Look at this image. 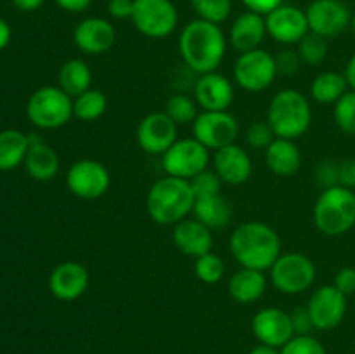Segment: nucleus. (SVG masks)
Here are the masks:
<instances>
[{
	"label": "nucleus",
	"mask_w": 355,
	"mask_h": 354,
	"mask_svg": "<svg viewBox=\"0 0 355 354\" xmlns=\"http://www.w3.org/2000/svg\"><path fill=\"white\" fill-rule=\"evenodd\" d=\"M227 51V38L220 24L193 19L179 35V52L184 65L196 75L217 71Z\"/></svg>",
	"instance_id": "f257e3e1"
},
{
	"label": "nucleus",
	"mask_w": 355,
	"mask_h": 354,
	"mask_svg": "<svg viewBox=\"0 0 355 354\" xmlns=\"http://www.w3.org/2000/svg\"><path fill=\"white\" fill-rule=\"evenodd\" d=\"M229 248L241 267L269 271L281 255V238L266 222L248 221L232 231Z\"/></svg>",
	"instance_id": "f03ea898"
},
{
	"label": "nucleus",
	"mask_w": 355,
	"mask_h": 354,
	"mask_svg": "<svg viewBox=\"0 0 355 354\" xmlns=\"http://www.w3.org/2000/svg\"><path fill=\"white\" fill-rule=\"evenodd\" d=\"M196 196L189 180L166 176L156 180L146 196V210L151 221L162 226H175L193 214Z\"/></svg>",
	"instance_id": "7ed1b4c3"
},
{
	"label": "nucleus",
	"mask_w": 355,
	"mask_h": 354,
	"mask_svg": "<svg viewBox=\"0 0 355 354\" xmlns=\"http://www.w3.org/2000/svg\"><path fill=\"white\" fill-rule=\"evenodd\" d=\"M267 121L272 127L276 137L297 141L312 124L311 103L300 90H279L274 94L267 108Z\"/></svg>",
	"instance_id": "20e7f679"
},
{
	"label": "nucleus",
	"mask_w": 355,
	"mask_h": 354,
	"mask_svg": "<svg viewBox=\"0 0 355 354\" xmlns=\"http://www.w3.org/2000/svg\"><path fill=\"white\" fill-rule=\"evenodd\" d=\"M312 217L324 236L347 235L355 226V193L343 186L326 187L315 200Z\"/></svg>",
	"instance_id": "39448f33"
},
{
	"label": "nucleus",
	"mask_w": 355,
	"mask_h": 354,
	"mask_svg": "<svg viewBox=\"0 0 355 354\" xmlns=\"http://www.w3.org/2000/svg\"><path fill=\"white\" fill-rule=\"evenodd\" d=\"M26 117L42 130L64 127L73 118V97H69L59 85L40 87L28 99Z\"/></svg>",
	"instance_id": "423d86ee"
},
{
	"label": "nucleus",
	"mask_w": 355,
	"mask_h": 354,
	"mask_svg": "<svg viewBox=\"0 0 355 354\" xmlns=\"http://www.w3.org/2000/svg\"><path fill=\"white\" fill-rule=\"evenodd\" d=\"M269 280L281 294H304L315 281V264L305 253H281L269 269Z\"/></svg>",
	"instance_id": "0eeeda50"
},
{
	"label": "nucleus",
	"mask_w": 355,
	"mask_h": 354,
	"mask_svg": "<svg viewBox=\"0 0 355 354\" xmlns=\"http://www.w3.org/2000/svg\"><path fill=\"white\" fill-rule=\"evenodd\" d=\"M132 23L148 38H166L177 30L179 12L172 0H135Z\"/></svg>",
	"instance_id": "6e6552de"
},
{
	"label": "nucleus",
	"mask_w": 355,
	"mask_h": 354,
	"mask_svg": "<svg viewBox=\"0 0 355 354\" xmlns=\"http://www.w3.org/2000/svg\"><path fill=\"white\" fill-rule=\"evenodd\" d=\"M276 75L274 56L262 47L239 54L232 68L236 85L248 92H262L269 89L276 80Z\"/></svg>",
	"instance_id": "1a4fd4ad"
},
{
	"label": "nucleus",
	"mask_w": 355,
	"mask_h": 354,
	"mask_svg": "<svg viewBox=\"0 0 355 354\" xmlns=\"http://www.w3.org/2000/svg\"><path fill=\"white\" fill-rule=\"evenodd\" d=\"M210 149L205 148L194 137L177 139L172 148L162 155V167L166 176L191 180L194 176L208 169Z\"/></svg>",
	"instance_id": "9d476101"
},
{
	"label": "nucleus",
	"mask_w": 355,
	"mask_h": 354,
	"mask_svg": "<svg viewBox=\"0 0 355 354\" xmlns=\"http://www.w3.org/2000/svg\"><path fill=\"white\" fill-rule=\"evenodd\" d=\"M66 186L80 200H97L110 191L111 174L99 160H76L66 172Z\"/></svg>",
	"instance_id": "9b49d317"
},
{
	"label": "nucleus",
	"mask_w": 355,
	"mask_h": 354,
	"mask_svg": "<svg viewBox=\"0 0 355 354\" xmlns=\"http://www.w3.org/2000/svg\"><path fill=\"white\" fill-rule=\"evenodd\" d=\"M239 134V124L234 115L227 111H201L193 121V137L207 149L224 148L234 144Z\"/></svg>",
	"instance_id": "f8f14e48"
},
{
	"label": "nucleus",
	"mask_w": 355,
	"mask_h": 354,
	"mask_svg": "<svg viewBox=\"0 0 355 354\" xmlns=\"http://www.w3.org/2000/svg\"><path fill=\"white\" fill-rule=\"evenodd\" d=\"M177 128H179V125L165 111H153L139 121L135 139H137L139 148L144 153L153 156H162L179 139L177 137Z\"/></svg>",
	"instance_id": "ddd939ff"
},
{
	"label": "nucleus",
	"mask_w": 355,
	"mask_h": 354,
	"mask_svg": "<svg viewBox=\"0 0 355 354\" xmlns=\"http://www.w3.org/2000/svg\"><path fill=\"white\" fill-rule=\"evenodd\" d=\"M307 309L315 330H333L345 318L347 295L342 294L335 285H322L312 292Z\"/></svg>",
	"instance_id": "4468645a"
},
{
	"label": "nucleus",
	"mask_w": 355,
	"mask_h": 354,
	"mask_svg": "<svg viewBox=\"0 0 355 354\" xmlns=\"http://www.w3.org/2000/svg\"><path fill=\"white\" fill-rule=\"evenodd\" d=\"M305 14L309 30L324 38L342 35L352 21V14L342 0H312Z\"/></svg>",
	"instance_id": "2eb2a0df"
},
{
	"label": "nucleus",
	"mask_w": 355,
	"mask_h": 354,
	"mask_svg": "<svg viewBox=\"0 0 355 354\" xmlns=\"http://www.w3.org/2000/svg\"><path fill=\"white\" fill-rule=\"evenodd\" d=\"M266 26L267 35L283 45H297L311 31L305 10L290 3H283L267 14Z\"/></svg>",
	"instance_id": "dca6fc26"
},
{
	"label": "nucleus",
	"mask_w": 355,
	"mask_h": 354,
	"mask_svg": "<svg viewBox=\"0 0 355 354\" xmlns=\"http://www.w3.org/2000/svg\"><path fill=\"white\" fill-rule=\"evenodd\" d=\"M90 285V274L76 260L59 262L49 274V292L61 302H73L82 297Z\"/></svg>",
	"instance_id": "f3484780"
},
{
	"label": "nucleus",
	"mask_w": 355,
	"mask_h": 354,
	"mask_svg": "<svg viewBox=\"0 0 355 354\" xmlns=\"http://www.w3.org/2000/svg\"><path fill=\"white\" fill-rule=\"evenodd\" d=\"M252 330L259 344L281 349L295 337L290 312L279 307H263L252 319Z\"/></svg>",
	"instance_id": "a211bd4d"
},
{
	"label": "nucleus",
	"mask_w": 355,
	"mask_h": 354,
	"mask_svg": "<svg viewBox=\"0 0 355 354\" xmlns=\"http://www.w3.org/2000/svg\"><path fill=\"white\" fill-rule=\"evenodd\" d=\"M193 92L194 101L203 111H227L234 101V85L218 71L198 75Z\"/></svg>",
	"instance_id": "6ab92c4d"
},
{
	"label": "nucleus",
	"mask_w": 355,
	"mask_h": 354,
	"mask_svg": "<svg viewBox=\"0 0 355 354\" xmlns=\"http://www.w3.org/2000/svg\"><path fill=\"white\" fill-rule=\"evenodd\" d=\"M76 49L87 56H101L116 42V30L104 17H85L73 30Z\"/></svg>",
	"instance_id": "aec40b11"
},
{
	"label": "nucleus",
	"mask_w": 355,
	"mask_h": 354,
	"mask_svg": "<svg viewBox=\"0 0 355 354\" xmlns=\"http://www.w3.org/2000/svg\"><path fill=\"white\" fill-rule=\"evenodd\" d=\"M211 163H214V170L220 177L222 183L231 184V186L245 184L253 172V163L248 151L236 142L217 149L214 153Z\"/></svg>",
	"instance_id": "412c9836"
},
{
	"label": "nucleus",
	"mask_w": 355,
	"mask_h": 354,
	"mask_svg": "<svg viewBox=\"0 0 355 354\" xmlns=\"http://www.w3.org/2000/svg\"><path fill=\"white\" fill-rule=\"evenodd\" d=\"M172 242L184 255L198 259V257L211 252L214 235H211V229H208L203 222L187 217L173 226Z\"/></svg>",
	"instance_id": "4be33fe9"
},
{
	"label": "nucleus",
	"mask_w": 355,
	"mask_h": 354,
	"mask_svg": "<svg viewBox=\"0 0 355 354\" xmlns=\"http://www.w3.org/2000/svg\"><path fill=\"white\" fill-rule=\"evenodd\" d=\"M30 149L24 158V169L28 176L40 183L52 180L59 172V156L51 144L40 137V134H28Z\"/></svg>",
	"instance_id": "5701e85b"
},
{
	"label": "nucleus",
	"mask_w": 355,
	"mask_h": 354,
	"mask_svg": "<svg viewBox=\"0 0 355 354\" xmlns=\"http://www.w3.org/2000/svg\"><path fill=\"white\" fill-rule=\"evenodd\" d=\"M266 35V16L246 10V12L239 14L232 23L231 31H229V42L234 47V51L243 54V52L260 49Z\"/></svg>",
	"instance_id": "b1692460"
},
{
	"label": "nucleus",
	"mask_w": 355,
	"mask_h": 354,
	"mask_svg": "<svg viewBox=\"0 0 355 354\" xmlns=\"http://www.w3.org/2000/svg\"><path fill=\"white\" fill-rule=\"evenodd\" d=\"M266 163L277 177H293L302 167V153L291 139L276 137L266 149Z\"/></svg>",
	"instance_id": "393cba45"
},
{
	"label": "nucleus",
	"mask_w": 355,
	"mask_h": 354,
	"mask_svg": "<svg viewBox=\"0 0 355 354\" xmlns=\"http://www.w3.org/2000/svg\"><path fill=\"white\" fill-rule=\"evenodd\" d=\"M267 283L269 281H267L263 271L241 267L229 278L227 292L232 301L238 302V304H253L263 297Z\"/></svg>",
	"instance_id": "a878e982"
},
{
	"label": "nucleus",
	"mask_w": 355,
	"mask_h": 354,
	"mask_svg": "<svg viewBox=\"0 0 355 354\" xmlns=\"http://www.w3.org/2000/svg\"><path fill=\"white\" fill-rule=\"evenodd\" d=\"M194 219L203 222L208 229H224L232 221V208L222 194L208 198H198L193 208Z\"/></svg>",
	"instance_id": "bb28decb"
},
{
	"label": "nucleus",
	"mask_w": 355,
	"mask_h": 354,
	"mask_svg": "<svg viewBox=\"0 0 355 354\" xmlns=\"http://www.w3.org/2000/svg\"><path fill=\"white\" fill-rule=\"evenodd\" d=\"M30 149L28 134L17 128L0 130V172H9L23 165Z\"/></svg>",
	"instance_id": "cd10ccee"
},
{
	"label": "nucleus",
	"mask_w": 355,
	"mask_h": 354,
	"mask_svg": "<svg viewBox=\"0 0 355 354\" xmlns=\"http://www.w3.org/2000/svg\"><path fill=\"white\" fill-rule=\"evenodd\" d=\"M58 80L59 87H61L69 97L75 99L76 96H80V94H83L85 90L90 89V83H92V71H90V66L87 65L83 59L73 58L62 62V66L59 68L58 73Z\"/></svg>",
	"instance_id": "c85d7f7f"
},
{
	"label": "nucleus",
	"mask_w": 355,
	"mask_h": 354,
	"mask_svg": "<svg viewBox=\"0 0 355 354\" xmlns=\"http://www.w3.org/2000/svg\"><path fill=\"white\" fill-rule=\"evenodd\" d=\"M349 90L345 75L338 71H322L312 80L311 96L321 104H335Z\"/></svg>",
	"instance_id": "c756f323"
},
{
	"label": "nucleus",
	"mask_w": 355,
	"mask_h": 354,
	"mask_svg": "<svg viewBox=\"0 0 355 354\" xmlns=\"http://www.w3.org/2000/svg\"><path fill=\"white\" fill-rule=\"evenodd\" d=\"M107 97L103 90L92 89L73 99V117L82 121H96L106 113Z\"/></svg>",
	"instance_id": "7c9ffc66"
},
{
	"label": "nucleus",
	"mask_w": 355,
	"mask_h": 354,
	"mask_svg": "<svg viewBox=\"0 0 355 354\" xmlns=\"http://www.w3.org/2000/svg\"><path fill=\"white\" fill-rule=\"evenodd\" d=\"M165 111L177 125H193L196 120L198 113V104L193 97L186 96V94H173L168 97L165 104Z\"/></svg>",
	"instance_id": "2f4dec72"
},
{
	"label": "nucleus",
	"mask_w": 355,
	"mask_h": 354,
	"mask_svg": "<svg viewBox=\"0 0 355 354\" xmlns=\"http://www.w3.org/2000/svg\"><path fill=\"white\" fill-rule=\"evenodd\" d=\"M297 52L304 65H321L326 59V56H328V38L309 31V33L297 44Z\"/></svg>",
	"instance_id": "473e14b6"
},
{
	"label": "nucleus",
	"mask_w": 355,
	"mask_h": 354,
	"mask_svg": "<svg viewBox=\"0 0 355 354\" xmlns=\"http://www.w3.org/2000/svg\"><path fill=\"white\" fill-rule=\"evenodd\" d=\"M225 266L224 260L214 252H208L205 255L194 259V274L198 280L205 285H215L224 278Z\"/></svg>",
	"instance_id": "72a5a7b5"
},
{
	"label": "nucleus",
	"mask_w": 355,
	"mask_h": 354,
	"mask_svg": "<svg viewBox=\"0 0 355 354\" xmlns=\"http://www.w3.org/2000/svg\"><path fill=\"white\" fill-rule=\"evenodd\" d=\"M191 6L200 19L215 24L227 21L232 12V0H191Z\"/></svg>",
	"instance_id": "f704fd0d"
},
{
	"label": "nucleus",
	"mask_w": 355,
	"mask_h": 354,
	"mask_svg": "<svg viewBox=\"0 0 355 354\" xmlns=\"http://www.w3.org/2000/svg\"><path fill=\"white\" fill-rule=\"evenodd\" d=\"M333 118L336 127L349 135H355V90H347L335 103Z\"/></svg>",
	"instance_id": "c9c22d12"
},
{
	"label": "nucleus",
	"mask_w": 355,
	"mask_h": 354,
	"mask_svg": "<svg viewBox=\"0 0 355 354\" xmlns=\"http://www.w3.org/2000/svg\"><path fill=\"white\" fill-rule=\"evenodd\" d=\"M191 187H193L194 196L198 198H208V196H217L220 194L222 189V179L217 176L215 170H203L198 176H194L193 179L189 180Z\"/></svg>",
	"instance_id": "e433bc0d"
},
{
	"label": "nucleus",
	"mask_w": 355,
	"mask_h": 354,
	"mask_svg": "<svg viewBox=\"0 0 355 354\" xmlns=\"http://www.w3.org/2000/svg\"><path fill=\"white\" fill-rule=\"evenodd\" d=\"M276 139L272 127L269 121H253L246 130V144L253 149H263L266 151L270 146V142Z\"/></svg>",
	"instance_id": "4c0bfd02"
},
{
	"label": "nucleus",
	"mask_w": 355,
	"mask_h": 354,
	"mask_svg": "<svg viewBox=\"0 0 355 354\" xmlns=\"http://www.w3.org/2000/svg\"><path fill=\"white\" fill-rule=\"evenodd\" d=\"M281 354H328L324 346L312 335H295L279 351Z\"/></svg>",
	"instance_id": "58836bf2"
},
{
	"label": "nucleus",
	"mask_w": 355,
	"mask_h": 354,
	"mask_svg": "<svg viewBox=\"0 0 355 354\" xmlns=\"http://www.w3.org/2000/svg\"><path fill=\"white\" fill-rule=\"evenodd\" d=\"M274 61H276V69L277 75H284L290 76L295 75V73L300 69L302 59L298 56L297 51H291V49H283V51L277 52L274 56Z\"/></svg>",
	"instance_id": "ea45409f"
},
{
	"label": "nucleus",
	"mask_w": 355,
	"mask_h": 354,
	"mask_svg": "<svg viewBox=\"0 0 355 354\" xmlns=\"http://www.w3.org/2000/svg\"><path fill=\"white\" fill-rule=\"evenodd\" d=\"M291 325H293L295 335H311L314 330V323H312L311 314H309L307 305L305 307H297L290 312Z\"/></svg>",
	"instance_id": "a19ab883"
},
{
	"label": "nucleus",
	"mask_w": 355,
	"mask_h": 354,
	"mask_svg": "<svg viewBox=\"0 0 355 354\" xmlns=\"http://www.w3.org/2000/svg\"><path fill=\"white\" fill-rule=\"evenodd\" d=\"M319 184L322 187H333L338 186V163L335 162H322L318 167V172H315Z\"/></svg>",
	"instance_id": "79ce46f5"
},
{
	"label": "nucleus",
	"mask_w": 355,
	"mask_h": 354,
	"mask_svg": "<svg viewBox=\"0 0 355 354\" xmlns=\"http://www.w3.org/2000/svg\"><path fill=\"white\" fill-rule=\"evenodd\" d=\"M336 288H338L342 294L350 295L355 294V267L345 266L335 274V281H333Z\"/></svg>",
	"instance_id": "37998d69"
},
{
	"label": "nucleus",
	"mask_w": 355,
	"mask_h": 354,
	"mask_svg": "<svg viewBox=\"0 0 355 354\" xmlns=\"http://www.w3.org/2000/svg\"><path fill=\"white\" fill-rule=\"evenodd\" d=\"M338 186L352 191L355 189V158L338 162Z\"/></svg>",
	"instance_id": "c03bdc74"
},
{
	"label": "nucleus",
	"mask_w": 355,
	"mask_h": 354,
	"mask_svg": "<svg viewBox=\"0 0 355 354\" xmlns=\"http://www.w3.org/2000/svg\"><path fill=\"white\" fill-rule=\"evenodd\" d=\"M135 0H110L107 12L114 19H132Z\"/></svg>",
	"instance_id": "a18cd8bd"
},
{
	"label": "nucleus",
	"mask_w": 355,
	"mask_h": 354,
	"mask_svg": "<svg viewBox=\"0 0 355 354\" xmlns=\"http://www.w3.org/2000/svg\"><path fill=\"white\" fill-rule=\"evenodd\" d=\"M241 2L243 6H245L248 10H252V12L267 16V14L272 12L274 9L283 6L284 0H241Z\"/></svg>",
	"instance_id": "49530a36"
},
{
	"label": "nucleus",
	"mask_w": 355,
	"mask_h": 354,
	"mask_svg": "<svg viewBox=\"0 0 355 354\" xmlns=\"http://www.w3.org/2000/svg\"><path fill=\"white\" fill-rule=\"evenodd\" d=\"M59 7L66 12H71V14H80V12H85L87 9L90 7L92 0H55Z\"/></svg>",
	"instance_id": "de8ad7c7"
},
{
	"label": "nucleus",
	"mask_w": 355,
	"mask_h": 354,
	"mask_svg": "<svg viewBox=\"0 0 355 354\" xmlns=\"http://www.w3.org/2000/svg\"><path fill=\"white\" fill-rule=\"evenodd\" d=\"M45 0H12V6L21 12H33L44 6Z\"/></svg>",
	"instance_id": "09e8293b"
},
{
	"label": "nucleus",
	"mask_w": 355,
	"mask_h": 354,
	"mask_svg": "<svg viewBox=\"0 0 355 354\" xmlns=\"http://www.w3.org/2000/svg\"><path fill=\"white\" fill-rule=\"evenodd\" d=\"M10 37H12V31H10L9 23L0 17V51H3L9 45Z\"/></svg>",
	"instance_id": "8fccbe9b"
},
{
	"label": "nucleus",
	"mask_w": 355,
	"mask_h": 354,
	"mask_svg": "<svg viewBox=\"0 0 355 354\" xmlns=\"http://www.w3.org/2000/svg\"><path fill=\"white\" fill-rule=\"evenodd\" d=\"M343 75H345V80L347 83H349L350 90H355V54L349 59V62H347Z\"/></svg>",
	"instance_id": "3c124183"
},
{
	"label": "nucleus",
	"mask_w": 355,
	"mask_h": 354,
	"mask_svg": "<svg viewBox=\"0 0 355 354\" xmlns=\"http://www.w3.org/2000/svg\"><path fill=\"white\" fill-rule=\"evenodd\" d=\"M250 354H281V353L276 349V347L267 346V344H259V346H255L252 351H250Z\"/></svg>",
	"instance_id": "603ef678"
},
{
	"label": "nucleus",
	"mask_w": 355,
	"mask_h": 354,
	"mask_svg": "<svg viewBox=\"0 0 355 354\" xmlns=\"http://www.w3.org/2000/svg\"><path fill=\"white\" fill-rule=\"evenodd\" d=\"M350 26H352V30H354V33H355V12L352 14V21H350Z\"/></svg>",
	"instance_id": "864d4df0"
}]
</instances>
